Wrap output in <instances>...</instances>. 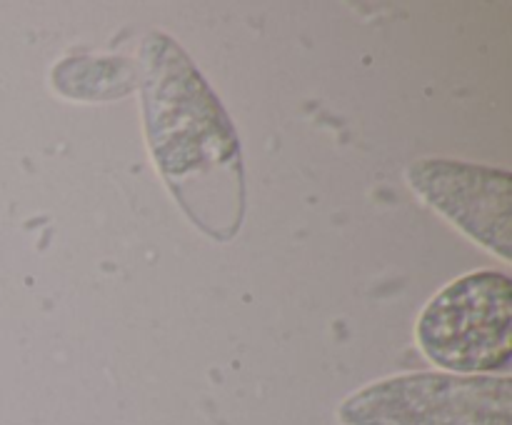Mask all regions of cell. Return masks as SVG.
I'll list each match as a JSON object with an SVG mask.
<instances>
[{
    "label": "cell",
    "instance_id": "cell-2",
    "mask_svg": "<svg viewBox=\"0 0 512 425\" xmlns=\"http://www.w3.org/2000/svg\"><path fill=\"white\" fill-rule=\"evenodd\" d=\"M420 353L443 373H505L512 358V280L480 268L450 280L415 320Z\"/></svg>",
    "mask_w": 512,
    "mask_h": 425
},
{
    "label": "cell",
    "instance_id": "cell-4",
    "mask_svg": "<svg viewBox=\"0 0 512 425\" xmlns=\"http://www.w3.org/2000/svg\"><path fill=\"white\" fill-rule=\"evenodd\" d=\"M405 183L423 203L480 248L512 258V178L508 168L450 158H418L405 170Z\"/></svg>",
    "mask_w": 512,
    "mask_h": 425
},
{
    "label": "cell",
    "instance_id": "cell-3",
    "mask_svg": "<svg viewBox=\"0 0 512 425\" xmlns=\"http://www.w3.org/2000/svg\"><path fill=\"white\" fill-rule=\"evenodd\" d=\"M340 425H512L510 375L418 370L373 380L340 400Z\"/></svg>",
    "mask_w": 512,
    "mask_h": 425
},
{
    "label": "cell",
    "instance_id": "cell-1",
    "mask_svg": "<svg viewBox=\"0 0 512 425\" xmlns=\"http://www.w3.org/2000/svg\"><path fill=\"white\" fill-rule=\"evenodd\" d=\"M143 130L150 158L185 218L225 243L248 208L243 148L228 110L183 45L150 30L138 58Z\"/></svg>",
    "mask_w": 512,
    "mask_h": 425
},
{
    "label": "cell",
    "instance_id": "cell-5",
    "mask_svg": "<svg viewBox=\"0 0 512 425\" xmlns=\"http://www.w3.org/2000/svg\"><path fill=\"white\" fill-rule=\"evenodd\" d=\"M138 73L123 58H65L55 65L50 83L63 98L110 100L123 98Z\"/></svg>",
    "mask_w": 512,
    "mask_h": 425
}]
</instances>
